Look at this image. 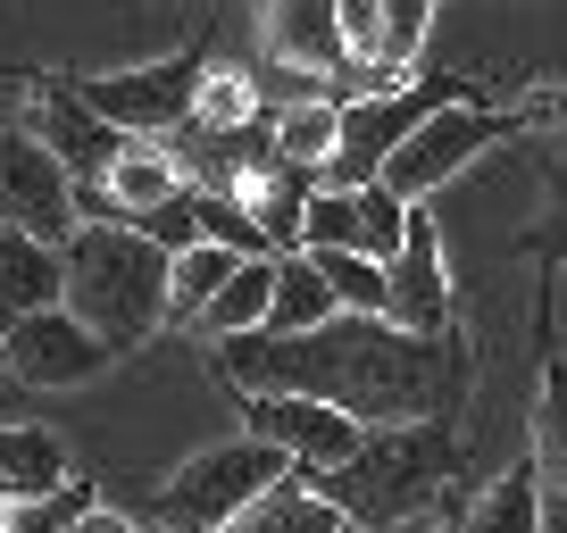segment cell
I'll return each instance as SVG.
<instances>
[{
	"mask_svg": "<svg viewBox=\"0 0 567 533\" xmlns=\"http://www.w3.org/2000/svg\"><path fill=\"white\" fill-rule=\"evenodd\" d=\"M217 367L243 391H309L334 400L359 426H417V417H451L476 384V351L460 334H409L392 317L342 309V317L309 325V334H226Z\"/></svg>",
	"mask_w": 567,
	"mask_h": 533,
	"instance_id": "6da1fadb",
	"label": "cell"
},
{
	"mask_svg": "<svg viewBox=\"0 0 567 533\" xmlns=\"http://www.w3.org/2000/svg\"><path fill=\"white\" fill-rule=\"evenodd\" d=\"M59 250H68V309L101 342L134 351V342H151L167 325V266H176V250L151 242L134 217H84Z\"/></svg>",
	"mask_w": 567,
	"mask_h": 533,
	"instance_id": "7a4b0ae2",
	"label": "cell"
},
{
	"mask_svg": "<svg viewBox=\"0 0 567 533\" xmlns=\"http://www.w3.org/2000/svg\"><path fill=\"white\" fill-rule=\"evenodd\" d=\"M451 467H460V433L443 417H417V426H375L359 442V459L318 475V483L351 509V525H392V516H417L425 500L443 492Z\"/></svg>",
	"mask_w": 567,
	"mask_h": 533,
	"instance_id": "3957f363",
	"label": "cell"
},
{
	"mask_svg": "<svg viewBox=\"0 0 567 533\" xmlns=\"http://www.w3.org/2000/svg\"><path fill=\"white\" fill-rule=\"evenodd\" d=\"M276 475H292V459H284L276 442H259V433L209 442V450H193V459L167 475V492H159V509H151V525H159V533H226Z\"/></svg>",
	"mask_w": 567,
	"mask_h": 533,
	"instance_id": "277c9868",
	"label": "cell"
},
{
	"mask_svg": "<svg viewBox=\"0 0 567 533\" xmlns=\"http://www.w3.org/2000/svg\"><path fill=\"white\" fill-rule=\"evenodd\" d=\"M443 101H476V84H460V75H409V84H392V92L342 101V143H334L326 184H375V176H384V159H392V150H401Z\"/></svg>",
	"mask_w": 567,
	"mask_h": 533,
	"instance_id": "5b68a950",
	"label": "cell"
},
{
	"mask_svg": "<svg viewBox=\"0 0 567 533\" xmlns=\"http://www.w3.org/2000/svg\"><path fill=\"white\" fill-rule=\"evenodd\" d=\"M200 75H209V59L176 51V59H151V67H109V75H75V92H84L92 108H101L117 134H176L184 117H193V92Z\"/></svg>",
	"mask_w": 567,
	"mask_h": 533,
	"instance_id": "8992f818",
	"label": "cell"
},
{
	"mask_svg": "<svg viewBox=\"0 0 567 533\" xmlns=\"http://www.w3.org/2000/svg\"><path fill=\"white\" fill-rule=\"evenodd\" d=\"M243 433L276 442L301 475H334V467H351L359 442H368V426H359L351 409L309 400V391H243Z\"/></svg>",
	"mask_w": 567,
	"mask_h": 533,
	"instance_id": "52a82bcc",
	"label": "cell"
},
{
	"mask_svg": "<svg viewBox=\"0 0 567 533\" xmlns=\"http://www.w3.org/2000/svg\"><path fill=\"white\" fill-rule=\"evenodd\" d=\"M18 125L68 167L75 184H101L109 159H117V143H125L117 125L75 92V75H25V84H18Z\"/></svg>",
	"mask_w": 567,
	"mask_h": 533,
	"instance_id": "ba28073f",
	"label": "cell"
},
{
	"mask_svg": "<svg viewBox=\"0 0 567 533\" xmlns=\"http://www.w3.org/2000/svg\"><path fill=\"white\" fill-rule=\"evenodd\" d=\"M109 358H117V342H101L68 301L0 325V367L18 375V384H34V391H75V384H92V375H109Z\"/></svg>",
	"mask_w": 567,
	"mask_h": 533,
	"instance_id": "9c48e42d",
	"label": "cell"
},
{
	"mask_svg": "<svg viewBox=\"0 0 567 533\" xmlns=\"http://www.w3.org/2000/svg\"><path fill=\"white\" fill-rule=\"evenodd\" d=\"M501 134H509V117H501V108H484V101H443V108H434V117H425L417 134L384 159V184H392L401 200H425V192H443L467 159H484Z\"/></svg>",
	"mask_w": 567,
	"mask_h": 533,
	"instance_id": "30bf717a",
	"label": "cell"
},
{
	"mask_svg": "<svg viewBox=\"0 0 567 533\" xmlns=\"http://www.w3.org/2000/svg\"><path fill=\"white\" fill-rule=\"evenodd\" d=\"M0 226H25V233H42V242H68V233L84 226V217H75V176L25 125H0Z\"/></svg>",
	"mask_w": 567,
	"mask_h": 533,
	"instance_id": "8fae6325",
	"label": "cell"
},
{
	"mask_svg": "<svg viewBox=\"0 0 567 533\" xmlns=\"http://www.w3.org/2000/svg\"><path fill=\"white\" fill-rule=\"evenodd\" d=\"M392 325H409V334H443L451 325V266H443V226H434V209H409V242L401 259H392Z\"/></svg>",
	"mask_w": 567,
	"mask_h": 533,
	"instance_id": "7c38bea8",
	"label": "cell"
},
{
	"mask_svg": "<svg viewBox=\"0 0 567 533\" xmlns=\"http://www.w3.org/2000/svg\"><path fill=\"white\" fill-rule=\"evenodd\" d=\"M267 59L276 67H301V75H334L351 67V34H342V0H267Z\"/></svg>",
	"mask_w": 567,
	"mask_h": 533,
	"instance_id": "4fadbf2b",
	"label": "cell"
},
{
	"mask_svg": "<svg viewBox=\"0 0 567 533\" xmlns=\"http://www.w3.org/2000/svg\"><path fill=\"white\" fill-rule=\"evenodd\" d=\"M184 184L193 176H184V150L167 143V134H125L109 176H101V192H109V217H151L159 200H176Z\"/></svg>",
	"mask_w": 567,
	"mask_h": 533,
	"instance_id": "5bb4252c",
	"label": "cell"
},
{
	"mask_svg": "<svg viewBox=\"0 0 567 533\" xmlns=\"http://www.w3.org/2000/svg\"><path fill=\"white\" fill-rule=\"evenodd\" d=\"M59 301H68V250L25 226H0V325L59 309Z\"/></svg>",
	"mask_w": 567,
	"mask_h": 533,
	"instance_id": "9a60e30c",
	"label": "cell"
},
{
	"mask_svg": "<svg viewBox=\"0 0 567 533\" xmlns=\"http://www.w3.org/2000/svg\"><path fill=\"white\" fill-rule=\"evenodd\" d=\"M226 533H351V509H342L318 475H301V467H292V475H276Z\"/></svg>",
	"mask_w": 567,
	"mask_h": 533,
	"instance_id": "2e32d148",
	"label": "cell"
},
{
	"mask_svg": "<svg viewBox=\"0 0 567 533\" xmlns=\"http://www.w3.org/2000/svg\"><path fill=\"white\" fill-rule=\"evenodd\" d=\"M342 317L334 284H326L318 250H276V309H267V334H309V325Z\"/></svg>",
	"mask_w": 567,
	"mask_h": 533,
	"instance_id": "e0dca14e",
	"label": "cell"
},
{
	"mask_svg": "<svg viewBox=\"0 0 567 533\" xmlns=\"http://www.w3.org/2000/svg\"><path fill=\"white\" fill-rule=\"evenodd\" d=\"M75 475L68 442L51 426H0V492L9 500H34V492H59Z\"/></svg>",
	"mask_w": 567,
	"mask_h": 533,
	"instance_id": "ac0fdd59",
	"label": "cell"
},
{
	"mask_svg": "<svg viewBox=\"0 0 567 533\" xmlns=\"http://www.w3.org/2000/svg\"><path fill=\"white\" fill-rule=\"evenodd\" d=\"M267 309H276V250H250V259L226 275V292L200 309V334H209V342H226V334H259Z\"/></svg>",
	"mask_w": 567,
	"mask_h": 533,
	"instance_id": "d6986e66",
	"label": "cell"
},
{
	"mask_svg": "<svg viewBox=\"0 0 567 533\" xmlns=\"http://www.w3.org/2000/svg\"><path fill=\"white\" fill-rule=\"evenodd\" d=\"M250 250H234V242H193V250H176V266H167V325H200V309L226 292V275L243 266Z\"/></svg>",
	"mask_w": 567,
	"mask_h": 533,
	"instance_id": "ffe728a7",
	"label": "cell"
},
{
	"mask_svg": "<svg viewBox=\"0 0 567 533\" xmlns=\"http://www.w3.org/2000/svg\"><path fill=\"white\" fill-rule=\"evenodd\" d=\"M460 533H543V467H509L501 483H484L476 509L460 516Z\"/></svg>",
	"mask_w": 567,
	"mask_h": 533,
	"instance_id": "44dd1931",
	"label": "cell"
},
{
	"mask_svg": "<svg viewBox=\"0 0 567 533\" xmlns=\"http://www.w3.org/2000/svg\"><path fill=\"white\" fill-rule=\"evenodd\" d=\"M434 9L443 0H384V25H375V51H368V67H384V84H409L425 34H434Z\"/></svg>",
	"mask_w": 567,
	"mask_h": 533,
	"instance_id": "7402d4cb",
	"label": "cell"
},
{
	"mask_svg": "<svg viewBox=\"0 0 567 533\" xmlns=\"http://www.w3.org/2000/svg\"><path fill=\"white\" fill-rule=\"evenodd\" d=\"M334 143H342V101H292L276 108V150L284 159H301V167H334Z\"/></svg>",
	"mask_w": 567,
	"mask_h": 533,
	"instance_id": "603a6c76",
	"label": "cell"
},
{
	"mask_svg": "<svg viewBox=\"0 0 567 533\" xmlns=\"http://www.w3.org/2000/svg\"><path fill=\"white\" fill-rule=\"evenodd\" d=\"M250 117H259V84H250L243 67H209L184 125H200V134H234V125H250Z\"/></svg>",
	"mask_w": 567,
	"mask_h": 533,
	"instance_id": "cb8c5ba5",
	"label": "cell"
},
{
	"mask_svg": "<svg viewBox=\"0 0 567 533\" xmlns=\"http://www.w3.org/2000/svg\"><path fill=\"white\" fill-rule=\"evenodd\" d=\"M318 266H326V284H334L342 309H368V317L392 309V266L384 259H368V250H318Z\"/></svg>",
	"mask_w": 567,
	"mask_h": 533,
	"instance_id": "d4e9b609",
	"label": "cell"
},
{
	"mask_svg": "<svg viewBox=\"0 0 567 533\" xmlns=\"http://www.w3.org/2000/svg\"><path fill=\"white\" fill-rule=\"evenodd\" d=\"M359 184H318L301 217V250H359Z\"/></svg>",
	"mask_w": 567,
	"mask_h": 533,
	"instance_id": "484cf974",
	"label": "cell"
},
{
	"mask_svg": "<svg viewBox=\"0 0 567 533\" xmlns=\"http://www.w3.org/2000/svg\"><path fill=\"white\" fill-rule=\"evenodd\" d=\"M84 509H101V492H92V475L75 467L59 492H34V500H9V533H68Z\"/></svg>",
	"mask_w": 567,
	"mask_h": 533,
	"instance_id": "4316f807",
	"label": "cell"
},
{
	"mask_svg": "<svg viewBox=\"0 0 567 533\" xmlns=\"http://www.w3.org/2000/svg\"><path fill=\"white\" fill-rule=\"evenodd\" d=\"M409 209H417V200H401L384 176L359 184V226H368V233H359V250L392 266V259H401V242H409Z\"/></svg>",
	"mask_w": 567,
	"mask_h": 533,
	"instance_id": "83f0119b",
	"label": "cell"
},
{
	"mask_svg": "<svg viewBox=\"0 0 567 533\" xmlns=\"http://www.w3.org/2000/svg\"><path fill=\"white\" fill-rule=\"evenodd\" d=\"M534 467L550 483H567V367H543V400H534Z\"/></svg>",
	"mask_w": 567,
	"mask_h": 533,
	"instance_id": "f1b7e54d",
	"label": "cell"
},
{
	"mask_svg": "<svg viewBox=\"0 0 567 533\" xmlns=\"http://www.w3.org/2000/svg\"><path fill=\"white\" fill-rule=\"evenodd\" d=\"M193 209H200V242H234V250H267L259 217L226 192V184H193Z\"/></svg>",
	"mask_w": 567,
	"mask_h": 533,
	"instance_id": "f546056e",
	"label": "cell"
},
{
	"mask_svg": "<svg viewBox=\"0 0 567 533\" xmlns=\"http://www.w3.org/2000/svg\"><path fill=\"white\" fill-rule=\"evenodd\" d=\"M134 226L151 233V242H167V250H193V242H200V209H193V184H184L176 200H159L151 217H134Z\"/></svg>",
	"mask_w": 567,
	"mask_h": 533,
	"instance_id": "4dcf8cb0",
	"label": "cell"
},
{
	"mask_svg": "<svg viewBox=\"0 0 567 533\" xmlns=\"http://www.w3.org/2000/svg\"><path fill=\"white\" fill-rule=\"evenodd\" d=\"M68 533H142V525H134V516H117V509H84Z\"/></svg>",
	"mask_w": 567,
	"mask_h": 533,
	"instance_id": "1f68e13d",
	"label": "cell"
},
{
	"mask_svg": "<svg viewBox=\"0 0 567 533\" xmlns=\"http://www.w3.org/2000/svg\"><path fill=\"white\" fill-rule=\"evenodd\" d=\"M543 533H567V483L543 475Z\"/></svg>",
	"mask_w": 567,
	"mask_h": 533,
	"instance_id": "d6a6232c",
	"label": "cell"
},
{
	"mask_svg": "<svg viewBox=\"0 0 567 533\" xmlns=\"http://www.w3.org/2000/svg\"><path fill=\"white\" fill-rule=\"evenodd\" d=\"M0 533H9V492H0Z\"/></svg>",
	"mask_w": 567,
	"mask_h": 533,
	"instance_id": "836d02e7",
	"label": "cell"
},
{
	"mask_svg": "<svg viewBox=\"0 0 567 533\" xmlns=\"http://www.w3.org/2000/svg\"><path fill=\"white\" fill-rule=\"evenodd\" d=\"M417 533H460V525H417Z\"/></svg>",
	"mask_w": 567,
	"mask_h": 533,
	"instance_id": "e575fe53",
	"label": "cell"
}]
</instances>
